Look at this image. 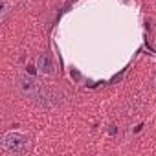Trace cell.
Masks as SVG:
<instances>
[{
	"instance_id": "obj_1",
	"label": "cell",
	"mask_w": 156,
	"mask_h": 156,
	"mask_svg": "<svg viewBox=\"0 0 156 156\" xmlns=\"http://www.w3.org/2000/svg\"><path fill=\"white\" fill-rule=\"evenodd\" d=\"M2 149L9 154H26L30 151V136L19 130H9L2 136V141H0Z\"/></svg>"
},
{
	"instance_id": "obj_2",
	"label": "cell",
	"mask_w": 156,
	"mask_h": 156,
	"mask_svg": "<svg viewBox=\"0 0 156 156\" xmlns=\"http://www.w3.org/2000/svg\"><path fill=\"white\" fill-rule=\"evenodd\" d=\"M17 90L24 96V98H33V99H37V96L41 94V87H39V83L33 79V77L28 73H24V75H19L17 77Z\"/></svg>"
},
{
	"instance_id": "obj_3",
	"label": "cell",
	"mask_w": 156,
	"mask_h": 156,
	"mask_svg": "<svg viewBox=\"0 0 156 156\" xmlns=\"http://www.w3.org/2000/svg\"><path fill=\"white\" fill-rule=\"evenodd\" d=\"M37 70L41 75H51L55 72V64H53V59L50 53H41L37 57V62H35Z\"/></svg>"
},
{
	"instance_id": "obj_4",
	"label": "cell",
	"mask_w": 156,
	"mask_h": 156,
	"mask_svg": "<svg viewBox=\"0 0 156 156\" xmlns=\"http://www.w3.org/2000/svg\"><path fill=\"white\" fill-rule=\"evenodd\" d=\"M11 11V4H9V0H2V11H0V20H6L8 13Z\"/></svg>"
}]
</instances>
